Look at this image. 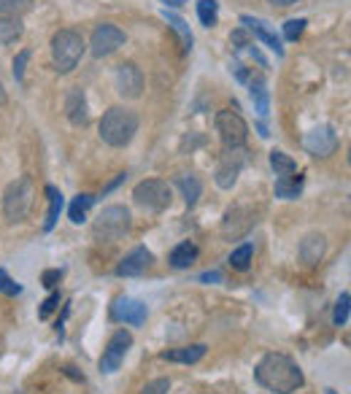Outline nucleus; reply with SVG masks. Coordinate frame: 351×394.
I'll return each instance as SVG.
<instances>
[{"label":"nucleus","instance_id":"nucleus-1","mask_svg":"<svg viewBox=\"0 0 351 394\" xmlns=\"http://www.w3.org/2000/svg\"><path fill=\"white\" fill-rule=\"evenodd\" d=\"M254 378L262 389L273 394H295L303 389L305 375L300 365L286 354H265L254 368Z\"/></svg>","mask_w":351,"mask_h":394},{"label":"nucleus","instance_id":"nucleus-2","mask_svg":"<svg viewBox=\"0 0 351 394\" xmlns=\"http://www.w3.org/2000/svg\"><path fill=\"white\" fill-rule=\"evenodd\" d=\"M135 133H138V114L132 108L114 105L100 119V138H103V143L114 146V149L127 146L135 138Z\"/></svg>","mask_w":351,"mask_h":394},{"label":"nucleus","instance_id":"nucleus-3","mask_svg":"<svg viewBox=\"0 0 351 394\" xmlns=\"http://www.w3.org/2000/svg\"><path fill=\"white\" fill-rule=\"evenodd\" d=\"M33 203H36V184H33V178L27 176L16 178L3 192V217L11 224L25 222Z\"/></svg>","mask_w":351,"mask_h":394},{"label":"nucleus","instance_id":"nucleus-4","mask_svg":"<svg viewBox=\"0 0 351 394\" xmlns=\"http://www.w3.org/2000/svg\"><path fill=\"white\" fill-rule=\"evenodd\" d=\"M84 49H87V43H84L81 33H76V30H68L66 27V30L54 33V38H52L54 71H57V73H70V71L81 63Z\"/></svg>","mask_w":351,"mask_h":394},{"label":"nucleus","instance_id":"nucleus-5","mask_svg":"<svg viewBox=\"0 0 351 394\" xmlns=\"http://www.w3.org/2000/svg\"><path fill=\"white\" fill-rule=\"evenodd\" d=\"M130 211L125 208V205H108L103 208L98 219H95V224H92V235L98 238V241H119V238H125L127 232H130Z\"/></svg>","mask_w":351,"mask_h":394},{"label":"nucleus","instance_id":"nucleus-6","mask_svg":"<svg viewBox=\"0 0 351 394\" xmlns=\"http://www.w3.org/2000/svg\"><path fill=\"white\" fill-rule=\"evenodd\" d=\"M132 200L146 211H165L173 200V190L162 178H146L132 190Z\"/></svg>","mask_w":351,"mask_h":394},{"label":"nucleus","instance_id":"nucleus-7","mask_svg":"<svg viewBox=\"0 0 351 394\" xmlns=\"http://www.w3.org/2000/svg\"><path fill=\"white\" fill-rule=\"evenodd\" d=\"M216 133L227 149H241L248 138V125L243 116L235 111H219L216 114Z\"/></svg>","mask_w":351,"mask_h":394},{"label":"nucleus","instance_id":"nucleus-8","mask_svg":"<svg viewBox=\"0 0 351 394\" xmlns=\"http://www.w3.org/2000/svg\"><path fill=\"white\" fill-rule=\"evenodd\" d=\"M132 346V335L127 330H117L111 338H108V343L103 348V356H100V373L105 375H111V373H117L122 368V362H125V356L130 351Z\"/></svg>","mask_w":351,"mask_h":394},{"label":"nucleus","instance_id":"nucleus-9","mask_svg":"<svg viewBox=\"0 0 351 394\" xmlns=\"http://www.w3.org/2000/svg\"><path fill=\"white\" fill-rule=\"evenodd\" d=\"M125 33L119 30L117 25H98L95 27V33H92L90 38V51L95 57H108V54H114L119 46H125Z\"/></svg>","mask_w":351,"mask_h":394},{"label":"nucleus","instance_id":"nucleus-10","mask_svg":"<svg viewBox=\"0 0 351 394\" xmlns=\"http://www.w3.org/2000/svg\"><path fill=\"white\" fill-rule=\"evenodd\" d=\"M243 162H246V154L241 152V149H227V152L221 154L219 165H216V187L219 190H233L238 176H241V170H243Z\"/></svg>","mask_w":351,"mask_h":394},{"label":"nucleus","instance_id":"nucleus-11","mask_svg":"<svg viewBox=\"0 0 351 394\" xmlns=\"http://www.w3.org/2000/svg\"><path fill=\"white\" fill-rule=\"evenodd\" d=\"M114 87L122 98H127V100H135V98H141V89H143V73L141 68L135 63H122L117 65V71H114Z\"/></svg>","mask_w":351,"mask_h":394},{"label":"nucleus","instance_id":"nucleus-12","mask_svg":"<svg viewBox=\"0 0 351 394\" xmlns=\"http://www.w3.org/2000/svg\"><path fill=\"white\" fill-rule=\"evenodd\" d=\"M303 146H305V152L313 154V157H330V154L338 149V133L330 128V125H319V128H313L311 133H305Z\"/></svg>","mask_w":351,"mask_h":394},{"label":"nucleus","instance_id":"nucleus-13","mask_svg":"<svg viewBox=\"0 0 351 394\" xmlns=\"http://www.w3.org/2000/svg\"><path fill=\"white\" fill-rule=\"evenodd\" d=\"M149 316V311L143 306L141 300H132V297H119L111 306V318L114 321H122V324H132V327H141L143 321Z\"/></svg>","mask_w":351,"mask_h":394},{"label":"nucleus","instance_id":"nucleus-14","mask_svg":"<svg viewBox=\"0 0 351 394\" xmlns=\"http://www.w3.org/2000/svg\"><path fill=\"white\" fill-rule=\"evenodd\" d=\"M152 262H154V254L149 252V249H143V246H138V249H132L130 254L125 256L122 262L117 265V276H122V279H132V276H143L149 267H152Z\"/></svg>","mask_w":351,"mask_h":394},{"label":"nucleus","instance_id":"nucleus-15","mask_svg":"<svg viewBox=\"0 0 351 394\" xmlns=\"http://www.w3.org/2000/svg\"><path fill=\"white\" fill-rule=\"evenodd\" d=\"M251 227H254V214L248 208H233V211H227V217L221 222V232L227 238H243Z\"/></svg>","mask_w":351,"mask_h":394},{"label":"nucleus","instance_id":"nucleus-16","mask_svg":"<svg viewBox=\"0 0 351 394\" xmlns=\"http://www.w3.org/2000/svg\"><path fill=\"white\" fill-rule=\"evenodd\" d=\"M325 252H327V241L322 232H311V235H305L303 243H300V259L308 267L319 265L325 259Z\"/></svg>","mask_w":351,"mask_h":394},{"label":"nucleus","instance_id":"nucleus-17","mask_svg":"<svg viewBox=\"0 0 351 394\" xmlns=\"http://www.w3.org/2000/svg\"><path fill=\"white\" fill-rule=\"evenodd\" d=\"M66 116L70 119V125H87V119H90L87 98L78 87H73L66 95Z\"/></svg>","mask_w":351,"mask_h":394},{"label":"nucleus","instance_id":"nucleus-18","mask_svg":"<svg viewBox=\"0 0 351 394\" xmlns=\"http://www.w3.org/2000/svg\"><path fill=\"white\" fill-rule=\"evenodd\" d=\"M241 25L246 27L248 33H254V38H260L265 46H271V49H273L278 57L284 54V46H281V41L276 38L273 33L268 30V25H265L262 19H254V16H241Z\"/></svg>","mask_w":351,"mask_h":394},{"label":"nucleus","instance_id":"nucleus-19","mask_svg":"<svg viewBox=\"0 0 351 394\" xmlns=\"http://www.w3.org/2000/svg\"><path fill=\"white\" fill-rule=\"evenodd\" d=\"M206 356V346L203 343H192V346H182V348H170L162 354V359L168 362H182V365H195Z\"/></svg>","mask_w":351,"mask_h":394},{"label":"nucleus","instance_id":"nucleus-20","mask_svg":"<svg viewBox=\"0 0 351 394\" xmlns=\"http://www.w3.org/2000/svg\"><path fill=\"white\" fill-rule=\"evenodd\" d=\"M300 190H303V176L300 173L276 178V197H281V200H295Z\"/></svg>","mask_w":351,"mask_h":394},{"label":"nucleus","instance_id":"nucleus-21","mask_svg":"<svg viewBox=\"0 0 351 394\" xmlns=\"http://www.w3.org/2000/svg\"><path fill=\"white\" fill-rule=\"evenodd\" d=\"M197 259V246L189 241L179 243L173 252H170V265L176 267V270H184V267H189L192 262Z\"/></svg>","mask_w":351,"mask_h":394},{"label":"nucleus","instance_id":"nucleus-22","mask_svg":"<svg viewBox=\"0 0 351 394\" xmlns=\"http://www.w3.org/2000/svg\"><path fill=\"white\" fill-rule=\"evenodd\" d=\"M248 87H251V100H254L257 114L268 116V111H271V95H268V87H265V78H251Z\"/></svg>","mask_w":351,"mask_h":394},{"label":"nucleus","instance_id":"nucleus-23","mask_svg":"<svg viewBox=\"0 0 351 394\" xmlns=\"http://www.w3.org/2000/svg\"><path fill=\"white\" fill-rule=\"evenodd\" d=\"M176 187L182 190L187 205H195L197 200H200V195H203V181H200L197 176H179Z\"/></svg>","mask_w":351,"mask_h":394},{"label":"nucleus","instance_id":"nucleus-24","mask_svg":"<svg viewBox=\"0 0 351 394\" xmlns=\"http://www.w3.org/2000/svg\"><path fill=\"white\" fill-rule=\"evenodd\" d=\"M46 195H49V211H46V222H43V229L49 232V229H54V224H57V219H60V211H63V195H60V190L57 187H46Z\"/></svg>","mask_w":351,"mask_h":394},{"label":"nucleus","instance_id":"nucleus-25","mask_svg":"<svg viewBox=\"0 0 351 394\" xmlns=\"http://www.w3.org/2000/svg\"><path fill=\"white\" fill-rule=\"evenodd\" d=\"M33 9V0H0V19H22Z\"/></svg>","mask_w":351,"mask_h":394},{"label":"nucleus","instance_id":"nucleus-26","mask_svg":"<svg viewBox=\"0 0 351 394\" xmlns=\"http://www.w3.org/2000/svg\"><path fill=\"white\" fill-rule=\"evenodd\" d=\"M271 165H273L276 176H292V173H298V162L284 152H271Z\"/></svg>","mask_w":351,"mask_h":394},{"label":"nucleus","instance_id":"nucleus-27","mask_svg":"<svg viewBox=\"0 0 351 394\" xmlns=\"http://www.w3.org/2000/svg\"><path fill=\"white\" fill-rule=\"evenodd\" d=\"M92 203H95V197H92V195H78L76 200L70 203V211H68L70 222H73V224H81V222L87 219V211L92 208Z\"/></svg>","mask_w":351,"mask_h":394},{"label":"nucleus","instance_id":"nucleus-28","mask_svg":"<svg viewBox=\"0 0 351 394\" xmlns=\"http://www.w3.org/2000/svg\"><path fill=\"white\" fill-rule=\"evenodd\" d=\"M22 19H0V43L9 46L22 36Z\"/></svg>","mask_w":351,"mask_h":394},{"label":"nucleus","instance_id":"nucleus-29","mask_svg":"<svg viewBox=\"0 0 351 394\" xmlns=\"http://www.w3.org/2000/svg\"><path fill=\"white\" fill-rule=\"evenodd\" d=\"M197 16L206 27L216 25V16H219V3L216 0H200L197 3Z\"/></svg>","mask_w":351,"mask_h":394},{"label":"nucleus","instance_id":"nucleus-30","mask_svg":"<svg viewBox=\"0 0 351 394\" xmlns=\"http://www.w3.org/2000/svg\"><path fill=\"white\" fill-rule=\"evenodd\" d=\"M165 19H168V25L182 36L184 49H192V33H189V25L184 22L182 16H176V14H170V11H165Z\"/></svg>","mask_w":351,"mask_h":394},{"label":"nucleus","instance_id":"nucleus-31","mask_svg":"<svg viewBox=\"0 0 351 394\" xmlns=\"http://www.w3.org/2000/svg\"><path fill=\"white\" fill-rule=\"evenodd\" d=\"M349 303H351V294L340 292L338 303H335V311H332V324L335 327H346L349 324Z\"/></svg>","mask_w":351,"mask_h":394},{"label":"nucleus","instance_id":"nucleus-32","mask_svg":"<svg viewBox=\"0 0 351 394\" xmlns=\"http://www.w3.org/2000/svg\"><path fill=\"white\" fill-rule=\"evenodd\" d=\"M248 262H251V243L238 246L233 254H230V267H235V270H246Z\"/></svg>","mask_w":351,"mask_h":394},{"label":"nucleus","instance_id":"nucleus-33","mask_svg":"<svg viewBox=\"0 0 351 394\" xmlns=\"http://www.w3.org/2000/svg\"><path fill=\"white\" fill-rule=\"evenodd\" d=\"M305 25H308L305 19H289V22L284 25V38L286 41H298L300 36H303V30H305Z\"/></svg>","mask_w":351,"mask_h":394},{"label":"nucleus","instance_id":"nucleus-34","mask_svg":"<svg viewBox=\"0 0 351 394\" xmlns=\"http://www.w3.org/2000/svg\"><path fill=\"white\" fill-rule=\"evenodd\" d=\"M0 292H3V294H19V292H22V286H19V284H16V281L9 276L3 267H0Z\"/></svg>","mask_w":351,"mask_h":394},{"label":"nucleus","instance_id":"nucleus-35","mask_svg":"<svg viewBox=\"0 0 351 394\" xmlns=\"http://www.w3.org/2000/svg\"><path fill=\"white\" fill-rule=\"evenodd\" d=\"M168 389H170L168 378H154V381H149L143 386L141 394H168Z\"/></svg>","mask_w":351,"mask_h":394},{"label":"nucleus","instance_id":"nucleus-36","mask_svg":"<svg viewBox=\"0 0 351 394\" xmlns=\"http://www.w3.org/2000/svg\"><path fill=\"white\" fill-rule=\"evenodd\" d=\"M27 60H30V49L16 54V60H14V78H16V81H22V78H25V63Z\"/></svg>","mask_w":351,"mask_h":394},{"label":"nucleus","instance_id":"nucleus-37","mask_svg":"<svg viewBox=\"0 0 351 394\" xmlns=\"http://www.w3.org/2000/svg\"><path fill=\"white\" fill-rule=\"evenodd\" d=\"M230 43H235V49H246V46H251V38H248V30L246 27H241V30H235L233 36H230Z\"/></svg>","mask_w":351,"mask_h":394},{"label":"nucleus","instance_id":"nucleus-38","mask_svg":"<svg viewBox=\"0 0 351 394\" xmlns=\"http://www.w3.org/2000/svg\"><path fill=\"white\" fill-rule=\"evenodd\" d=\"M57 303H60V294H57V292L49 294V297L43 300V306H41L38 316H41V318H46V316H49V313H52V311H54V308H57Z\"/></svg>","mask_w":351,"mask_h":394},{"label":"nucleus","instance_id":"nucleus-39","mask_svg":"<svg viewBox=\"0 0 351 394\" xmlns=\"http://www.w3.org/2000/svg\"><path fill=\"white\" fill-rule=\"evenodd\" d=\"M60 279H63V270H46V273H43V286H49V289H52Z\"/></svg>","mask_w":351,"mask_h":394},{"label":"nucleus","instance_id":"nucleus-40","mask_svg":"<svg viewBox=\"0 0 351 394\" xmlns=\"http://www.w3.org/2000/svg\"><path fill=\"white\" fill-rule=\"evenodd\" d=\"M200 281H203V284H211V281H221V273H219V270H211V273H203V276H200Z\"/></svg>","mask_w":351,"mask_h":394},{"label":"nucleus","instance_id":"nucleus-41","mask_svg":"<svg viewBox=\"0 0 351 394\" xmlns=\"http://www.w3.org/2000/svg\"><path fill=\"white\" fill-rule=\"evenodd\" d=\"M271 3H273V6H295V3H298V0H271Z\"/></svg>","mask_w":351,"mask_h":394},{"label":"nucleus","instance_id":"nucleus-42","mask_svg":"<svg viewBox=\"0 0 351 394\" xmlns=\"http://www.w3.org/2000/svg\"><path fill=\"white\" fill-rule=\"evenodd\" d=\"M66 373L70 375V378H76V381H84V375H78V373H76L73 368H66Z\"/></svg>","mask_w":351,"mask_h":394},{"label":"nucleus","instance_id":"nucleus-43","mask_svg":"<svg viewBox=\"0 0 351 394\" xmlns=\"http://www.w3.org/2000/svg\"><path fill=\"white\" fill-rule=\"evenodd\" d=\"M6 103V92H3V84H0V105Z\"/></svg>","mask_w":351,"mask_h":394},{"label":"nucleus","instance_id":"nucleus-44","mask_svg":"<svg viewBox=\"0 0 351 394\" xmlns=\"http://www.w3.org/2000/svg\"><path fill=\"white\" fill-rule=\"evenodd\" d=\"M165 3H170V6H179V3H182V0H165Z\"/></svg>","mask_w":351,"mask_h":394}]
</instances>
